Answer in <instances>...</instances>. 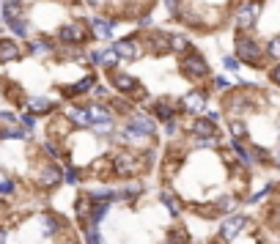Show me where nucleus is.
<instances>
[{"label": "nucleus", "mask_w": 280, "mask_h": 244, "mask_svg": "<svg viewBox=\"0 0 280 244\" xmlns=\"http://www.w3.org/2000/svg\"><path fill=\"white\" fill-rule=\"evenodd\" d=\"M236 58H242L244 63L258 66V63H261V58H264L261 44H258V42H253L250 36H239V39H236Z\"/></svg>", "instance_id": "f257e3e1"}, {"label": "nucleus", "mask_w": 280, "mask_h": 244, "mask_svg": "<svg viewBox=\"0 0 280 244\" xmlns=\"http://www.w3.org/2000/svg\"><path fill=\"white\" fill-rule=\"evenodd\" d=\"M181 72L187 74V77H206L209 74V63L203 60V55L201 52H195V49H190V52L181 58Z\"/></svg>", "instance_id": "f03ea898"}, {"label": "nucleus", "mask_w": 280, "mask_h": 244, "mask_svg": "<svg viewBox=\"0 0 280 244\" xmlns=\"http://www.w3.org/2000/svg\"><path fill=\"white\" fill-rule=\"evenodd\" d=\"M60 42H66V44H77V42H83L85 36H88V30H85V25H80V22H74V25H66V28H60Z\"/></svg>", "instance_id": "7ed1b4c3"}, {"label": "nucleus", "mask_w": 280, "mask_h": 244, "mask_svg": "<svg viewBox=\"0 0 280 244\" xmlns=\"http://www.w3.org/2000/svg\"><path fill=\"white\" fill-rule=\"evenodd\" d=\"M258 11H261V6H256V3H253V6L239 8V11H236V25H239V28H244V30L253 28V22H256Z\"/></svg>", "instance_id": "20e7f679"}, {"label": "nucleus", "mask_w": 280, "mask_h": 244, "mask_svg": "<svg viewBox=\"0 0 280 244\" xmlns=\"http://www.w3.org/2000/svg\"><path fill=\"white\" fill-rule=\"evenodd\" d=\"M113 85L121 91V94H132V91H140L137 80L132 74H121V72H113Z\"/></svg>", "instance_id": "39448f33"}, {"label": "nucleus", "mask_w": 280, "mask_h": 244, "mask_svg": "<svg viewBox=\"0 0 280 244\" xmlns=\"http://www.w3.org/2000/svg\"><path fill=\"white\" fill-rule=\"evenodd\" d=\"M115 55H118V58H126V60H135V58H140V44L137 42H118L115 44Z\"/></svg>", "instance_id": "423d86ee"}, {"label": "nucleus", "mask_w": 280, "mask_h": 244, "mask_svg": "<svg viewBox=\"0 0 280 244\" xmlns=\"http://www.w3.org/2000/svg\"><path fill=\"white\" fill-rule=\"evenodd\" d=\"M19 58V47L11 39H0V63H11Z\"/></svg>", "instance_id": "0eeeda50"}, {"label": "nucleus", "mask_w": 280, "mask_h": 244, "mask_svg": "<svg viewBox=\"0 0 280 244\" xmlns=\"http://www.w3.org/2000/svg\"><path fill=\"white\" fill-rule=\"evenodd\" d=\"M247 225V220H244V217H228L225 220V225H223V239H236L239 236V231H242V228Z\"/></svg>", "instance_id": "6e6552de"}, {"label": "nucleus", "mask_w": 280, "mask_h": 244, "mask_svg": "<svg viewBox=\"0 0 280 244\" xmlns=\"http://www.w3.org/2000/svg\"><path fill=\"white\" fill-rule=\"evenodd\" d=\"M129 126H132V129H137V132H143V135H154V132H157V124L149 118V115H132Z\"/></svg>", "instance_id": "1a4fd4ad"}, {"label": "nucleus", "mask_w": 280, "mask_h": 244, "mask_svg": "<svg viewBox=\"0 0 280 244\" xmlns=\"http://www.w3.org/2000/svg\"><path fill=\"white\" fill-rule=\"evenodd\" d=\"M135 162L137 159L132 154H121L118 159H115V173H118V176H129V173H135L137 167H140V165H135Z\"/></svg>", "instance_id": "9d476101"}, {"label": "nucleus", "mask_w": 280, "mask_h": 244, "mask_svg": "<svg viewBox=\"0 0 280 244\" xmlns=\"http://www.w3.org/2000/svg\"><path fill=\"white\" fill-rule=\"evenodd\" d=\"M91 28H94V36L96 39H110V36H113V22H110V19H94Z\"/></svg>", "instance_id": "9b49d317"}, {"label": "nucleus", "mask_w": 280, "mask_h": 244, "mask_svg": "<svg viewBox=\"0 0 280 244\" xmlns=\"http://www.w3.org/2000/svg\"><path fill=\"white\" fill-rule=\"evenodd\" d=\"M85 110H88L91 124H105V121H110V110L102 107V104H91V107H85Z\"/></svg>", "instance_id": "f8f14e48"}, {"label": "nucleus", "mask_w": 280, "mask_h": 244, "mask_svg": "<svg viewBox=\"0 0 280 244\" xmlns=\"http://www.w3.org/2000/svg\"><path fill=\"white\" fill-rule=\"evenodd\" d=\"M39 181H42L44 187H55L60 181V170H58V167H53V165L44 167V170L39 173Z\"/></svg>", "instance_id": "ddd939ff"}, {"label": "nucleus", "mask_w": 280, "mask_h": 244, "mask_svg": "<svg viewBox=\"0 0 280 244\" xmlns=\"http://www.w3.org/2000/svg\"><path fill=\"white\" fill-rule=\"evenodd\" d=\"M91 60L99 63V66H115L118 63V55H115V49H105V52H94Z\"/></svg>", "instance_id": "4468645a"}, {"label": "nucleus", "mask_w": 280, "mask_h": 244, "mask_svg": "<svg viewBox=\"0 0 280 244\" xmlns=\"http://www.w3.org/2000/svg\"><path fill=\"white\" fill-rule=\"evenodd\" d=\"M203 104H206V96H203V94H190V96H184V110H190V113H201Z\"/></svg>", "instance_id": "2eb2a0df"}, {"label": "nucleus", "mask_w": 280, "mask_h": 244, "mask_svg": "<svg viewBox=\"0 0 280 244\" xmlns=\"http://www.w3.org/2000/svg\"><path fill=\"white\" fill-rule=\"evenodd\" d=\"M192 132H195L198 137H215V124L209 118H198L195 124H192Z\"/></svg>", "instance_id": "dca6fc26"}, {"label": "nucleus", "mask_w": 280, "mask_h": 244, "mask_svg": "<svg viewBox=\"0 0 280 244\" xmlns=\"http://www.w3.org/2000/svg\"><path fill=\"white\" fill-rule=\"evenodd\" d=\"M3 19H6V22L22 19V8H19V3H14V0H6V3H3Z\"/></svg>", "instance_id": "f3484780"}, {"label": "nucleus", "mask_w": 280, "mask_h": 244, "mask_svg": "<svg viewBox=\"0 0 280 244\" xmlns=\"http://www.w3.org/2000/svg\"><path fill=\"white\" fill-rule=\"evenodd\" d=\"M88 88H94V77H85V80H80V83L69 85V88H66L63 94H66V96H74V94H85Z\"/></svg>", "instance_id": "a211bd4d"}, {"label": "nucleus", "mask_w": 280, "mask_h": 244, "mask_svg": "<svg viewBox=\"0 0 280 244\" xmlns=\"http://www.w3.org/2000/svg\"><path fill=\"white\" fill-rule=\"evenodd\" d=\"M190 242V233L184 231V228H170V233H168V244H187Z\"/></svg>", "instance_id": "6ab92c4d"}, {"label": "nucleus", "mask_w": 280, "mask_h": 244, "mask_svg": "<svg viewBox=\"0 0 280 244\" xmlns=\"http://www.w3.org/2000/svg\"><path fill=\"white\" fill-rule=\"evenodd\" d=\"M151 113H154L157 118H162V121H170L173 118V110H170V104H168V101H157L154 107H151Z\"/></svg>", "instance_id": "aec40b11"}, {"label": "nucleus", "mask_w": 280, "mask_h": 244, "mask_svg": "<svg viewBox=\"0 0 280 244\" xmlns=\"http://www.w3.org/2000/svg\"><path fill=\"white\" fill-rule=\"evenodd\" d=\"M30 110H36V113H50V110H53V101L44 99V96H36V99H30Z\"/></svg>", "instance_id": "412c9836"}, {"label": "nucleus", "mask_w": 280, "mask_h": 244, "mask_svg": "<svg viewBox=\"0 0 280 244\" xmlns=\"http://www.w3.org/2000/svg\"><path fill=\"white\" fill-rule=\"evenodd\" d=\"M108 211H110V206H108V203H94V208H91V222L96 225V222H99L102 217L108 214Z\"/></svg>", "instance_id": "4be33fe9"}, {"label": "nucleus", "mask_w": 280, "mask_h": 244, "mask_svg": "<svg viewBox=\"0 0 280 244\" xmlns=\"http://www.w3.org/2000/svg\"><path fill=\"white\" fill-rule=\"evenodd\" d=\"M69 118H72L74 124H83V126H85V124H91V118H88V110H85V107H83V110H80V107L69 110Z\"/></svg>", "instance_id": "5701e85b"}, {"label": "nucleus", "mask_w": 280, "mask_h": 244, "mask_svg": "<svg viewBox=\"0 0 280 244\" xmlns=\"http://www.w3.org/2000/svg\"><path fill=\"white\" fill-rule=\"evenodd\" d=\"M8 25H11V30L17 33V36H22V39L30 33V25L25 22V19H14V22H8Z\"/></svg>", "instance_id": "b1692460"}, {"label": "nucleus", "mask_w": 280, "mask_h": 244, "mask_svg": "<svg viewBox=\"0 0 280 244\" xmlns=\"http://www.w3.org/2000/svg\"><path fill=\"white\" fill-rule=\"evenodd\" d=\"M0 137H17V140H22V137H25V129H19V126H8V129L0 132Z\"/></svg>", "instance_id": "393cba45"}, {"label": "nucleus", "mask_w": 280, "mask_h": 244, "mask_svg": "<svg viewBox=\"0 0 280 244\" xmlns=\"http://www.w3.org/2000/svg\"><path fill=\"white\" fill-rule=\"evenodd\" d=\"M77 214L80 217H88L91 214V200H88V197H80V200H77Z\"/></svg>", "instance_id": "a878e982"}, {"label": "nucleus", "mask_w": 280, "mask_h": 244, "mask_svg": "<svg viewBox=\"0 0 280 244\" xmlns=\"http://www.w3.org/2000/svg\"><path fill=\"white\" fill-rule=\"evenodd\" d=\"M85 242H88V244H102V242H99V231H96V225L85 228Z\"/></svg>", "instance_id": "bb28decb"}, {"label": "nucleus", "mask_w": 280, "mask_h": 244, "mask_svg": "<svg viewBox=\"0 0 280 244\" xmlns=\"http://www.w3.org/2000/svg\"><path fill=\"white\" fill-rule=\"evenodd\" d=\"M231 132H233L236 137H244V135H247V126H244L239 118H233V121H231Z\"/></svg>", "instance_id": "cd10ccee"}, {"label": "nucleus", "mask_w": 280, "mask_h": 244, "mask_svg": "<svg viewBox=\"0 0 280 244\" xmlns=\"http://www.w3.org/2000/svg\"><path fill=\"white\" fill-rule=\"evenodd\" d=\"M162 200L168 203V208H170L173 214H176V211H179V200H176V197H173L170 192H162Z\"/></svg>", "instance_id": "c85d7f7f"}, {"label": "nucleus", "mask_w": 280, "mask_h": 244, "mask_svg": "<svg viewBox=\"0 0 280 244\" xmlns=\"http://www.w3.org/2000/svg\"><path fill=\"white\" fill-rule=\"evenodd\" d=\"M58 231V220L55 217H44V233H55Z\"/></svg>", "instance_id": "c756f323"}, {"label": "nucleus", "mask_w": 280, "mask_h": 244, "mask_svg": "<svg viewBox=\"0 0 280 244\" xmlns=\"http://www.w3.org/2000/svg\"><path fill=\"white\" fill-rule=\"evenodd\" d=\"M30 49H33L36 55H44L50 49V42H33V44H30Z\"/></svg>", "instance_id": "7c9ffc66"}, {"label": "nucleus", "mask_w": 280, "mask_h": 244, "mask_svg": "<svg viewBox=\"0 0 280 244\" xmlns=\"http://www.w3.org/2000/svg\"><path fill=\"white\" fill-rule=\"evenodd\" d=\"M14 192V181L11 179H3L0 181V195H11Z\"/></svg>", "instance_id": "2f4dec72"}, {"label": "nucleus", "mask_w": 280, "mask_h": 244, "mask_svg": "<svg viewBox=\"0 0 280 244\" xmlns=\"http://www.w3.org/2000/svg\"><path fill=\"white\" fill-rule=\"evenodd\" d=\"M269 55H272L275 60H280V39H272V44H269Z\"/></svg>", "instance_id": "473e14b6"}, {"label": "nucleus", "mask_w": 280, "mask_h": 244, "mask_svg": "<svg viewBox=\"0 0 280 244\" xmlns=\"http://www.w3.org/2000/svg\"><path fill=\"white\" fill-rule=\"evenodd\" d=\"M170 47H173V49H184L187 42H184L181 36H173V39H170Z\"/></svg>", "instance_id": "72a5a7b5"}, {"label": "nucleus", "mask_w": 280, "mask_h": 244, "mask_svg": "<svg viewBox=\"0 0 280 244\" xmlns=\"http://www.w3.org/2000/svg\"><path fill=\"white\" fill-rule=\"evenodd\" d=\"M223 63H225V69H231V72H233V69H239V58H231V55H228Z\"/></svg>", "instance_id": "f704fd0d"}, {"label": "nucleus", "mask_w": 280, "mask_h": 244, "mask_svg": "<svg viewBox=\"0 0 280 244\" xmlns=\"http://www.w3.org/2000/svg\"><path fill=\"white\" fill-rule=\"evenodd\" d=\"M231 208H233V200L231 197H223L220 200V211H231Z\"/></svg>", "instance_id": "c9c22d12"}, {"label": "nucleus", "mask_w": 280, "mask_h": 244, "mask_svg": "<svg viewBox=\"0 0 280 244\" xmlns=\"http://www.w3.org/2000/svg\"><path fill=\"white\" fill-rule=\"evenodd\" d=\"M22 124H25V129H30V126H33V124H36V118H33V115H22Z\"/></svg>", "instance_id": "e433bc0d"}, {"label": "nucleus", "mask_w": 280, "mask_h": 244, "mask_svg": "<svg viewBox=\"0 0 280 244\" xmlns=\"http://www.w3.org/2000/svg\"><path fill=\"white\" fill-rule=\"evenodd\" d=\"M66 181L69 184H77V170H66Z\"/></svg>", "instance_id": "4c0bfd02"}, {"label": "nucleus", "mask_w": 280, "mask_h": 244, "mask_svg": "<svg viewBox=\"0 0 280 244\" xmlns=\"http://www.w3.org/2000/svg\"><path fill=\"white\" fill-rule=\"evenodd\" d=\"M44 148H47L53 156H58V154H60V151H58V146H55V143H44Z\"/></svg>", "instance_id": "58836bf2"}, {"label": "nucleus", "mask_w": 280, "mask_h": 244, "mask_svg": "<svg viewBox=\"0 0 280 244\" xmlns=\"http://www.w3.org/2000/svg\"><path fill=\"white\" fill-rule=\"evenodd\" d=\"M272 80H275V83L280 85V63H278V66H275V69H272Z\"/></svg>", "instance_id": "ea45409f"}, {"label": "nucleus", "mask_w": 280, "mask_h": 244, "mask_svg": "<svg viewBox=\"0 0 280 244\" xmlns=\"http://www.w3.org/2000/svg\"><path fill=\"white\" fill-rule=\"evenodd\" d=\"M6 239H8V233H6V228H0V244H6Z\"/></svg>", "instance_id": "a19ab883"}, {"label": "nucleus", "mask_w": 280, "mask_h": 244, "mask_svg": "<svg viewBox=\"0 0 280 244\" xmlns=\"http://www.w3.org/2000/svg\"><path fill=\"white\" fill-rule=\"evenodd\" d=\"M275 165H278V167H280V148H278V151H275Z\"/></svg>", "instance_id": "79ce46f5"}, {"label": "nucleus", "mask_w": 280, "mask_h": 244, "mask_svg": "<svg viewBox=\"0 0 280 244\" xmlns=\"http://www.w3.org/2000/svg\"><path fill=\"white\" fill-rule=\"evenodd\" d=\"M14 3H28V0H14Z\"/></svg>", "instance_id": "37998d69"}, {"label": "nucleus", "mask_w": 280, "mask_h": 244, "mask_svg": "<svg viewBox=\"0 0 280 244\" xmlns=\"http://www.w3.org/2000/svg\"><path fill=\"white\" fill-rule=\"evenodd\" d=\"M0 208H3V200H0Z\"/></svg>", "instance_id": "c03bdc74"}, {"label": "nucleus", "mask_w": 280, "mask_h": 244, "mask_svg": "<svg viewBox=\"0 0 280 244\" xmlns=\"http://www.w3.org/2000/svg\"><path fill=\"white\" fill-rule=\"evenodd\" d=\"M212 244H215V242H212Z\"/></svg>", "instance_id": "a18cd8bd"}]
</instances>
